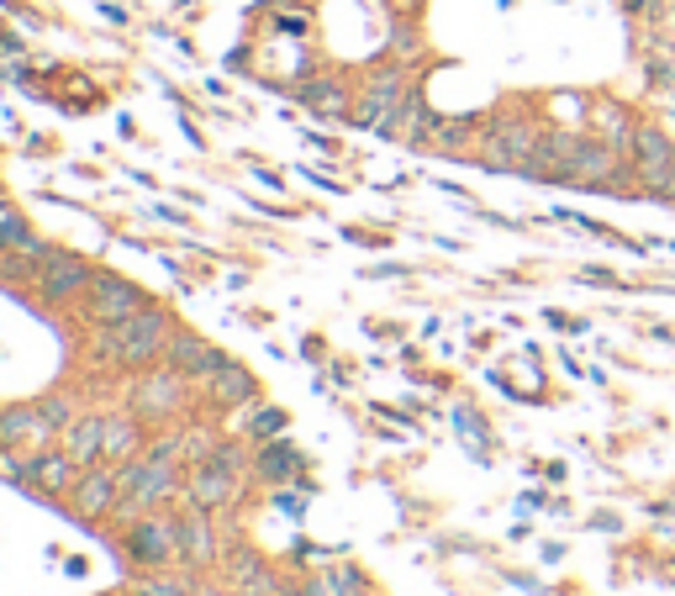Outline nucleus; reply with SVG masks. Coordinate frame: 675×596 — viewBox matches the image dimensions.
Masks as SVG:
<instances>
[{
    "label": "nucleus",
    "instance_id": "1a4fd4ad",
    "mask_svg": "<svg viewBox=\"0 0 675 596\" xmlns=\"http://www.w3.org/2000/svg\"><path fill=\"white\" fill-rule=\"evenodd\" d=\"M407 96H411L407 79H401L396 70L375 74V79L364 85L360 106H354V121H364V127H381V132H386L390 121H396V111H401V100H407Z\"/></svg>",
    "mask_w": 675,
    "mask_h": 596
},
{
    "label": "nucleus",
    "instance_id": "f8f14e48",
    "mask_svg": "<svg viewBox=\"0 0 675 596\" xmlns=\"http://www.w3.org/2000/svg\"><path fill=\"white\" fill-rule=\"evenodd\" d=\"M164 364L169 370H180L185 381H212L222 364H227V354L212 349L206 338H195V333H174L169 338V349H164Z\"/></svg>",
    "mask_w": 675,
    "mask_h": 596
},
{
    "label": "nucleus",
    "instance_id": "6e6552de",
    "mask_svg": "<svg viewBox=\"0 0 675 596\" xmlns=\"http://www.w3.org/2000/svg\"><path fill=\"white\" fill-rule=\"evenodd\" d=\"M143 307H148L143 290L132 286V280H121V275H96V286H90V322L111 328V322L138 317Z\"/></svg>",
    "mask_w": 675,
    "mask_h": 596
},
{
    "label": "nucleus",
    "instance_id": "2eb2a0df",
    "mask_svg": "<svg viewBox=\"0 0 675 596\" xmlns=\"http://www.w3.org/2000/svg\"><path fill=\"white\" fill-rule=\"evenodd\" d=\"M58 449L69 454V459H79L85 470L100 465L106 459V412H79L69 428L58 433Z\"/></svg>",
    "mask_w": 675,
    "mask_h": 596
},
{
    "label": "nucleus",
    "instance_id": "9d476101",
    "mask_svg": "<svg viewBox=\"0 0 675 596\" xmlns=\"http://www.w3.org/2000/svg\"><path fill=\"white\" fill-rule=\"evenodd\" d=\"M180 560H185L191 571L222 565V533H217V523H212V512L191 507V512L180 518Z\"/></svg>",
    "mask_w": 675,
    "mask_h": 596
},
{
    "label": "nucleus",
    "instance_id": "9b49d317",
    "mask_svg": "<svg viewBox=\"0 0 675 596\" xmlns=\"http://www.w3.org/2000/svg\"><path fill=\"white\" fill-rule=\"evenodd\" d=\"M85 286H96V269H90L85 259H74V254L49 248V259H43V269H38L43 301H69V296H79Z\"/></svg>",
    "mask_w": 675,
    "mask_h": 596
},
{
    "label": "nucleus",
    "instance_id": "a211bd4d",
    "mask_svg": "<svg viewBox=\"0 0 675 596\" xmlns=\"http://www.w3.org/2000/svg\"><path fill=\"white\" fill-rule=\"evenodd\" d=\"M143 449H148L143 417H138V412H132V417H127V412H111V417H106V459H111V465H127V459H138Z\"/></svg>",
    "mask_w": 675,
    "mask_h": 596
},
{
    "label": "nucleus",
    "instance_id": "6ab92c4d",
    "mask_svg": "<svg viewBox=\"0 0 675 596\" xmlns=\"http://www.w3.org/2000/svg\"><path fill=\"white\" fill-rule=\"evenodd\" d=\"M79 470H85V465L69 459L64 449H38V476H32V486H43L49 497H69Z\"/></svg>",
    "mask_w": 675,
    "mask_h": 596
},
{
    "label": "nucleus",
    "instance_id": "39448f33",
    "mask_svg": "<svg viewBox=\"0 0 675 596\" xmlns=\"http://www.w3.org/2000/svg\"><path fill=\"white\" fill-rule=\"evenodd\" d=\"M180 406H185V375L169 370V364L132 385V412H138L143 423H164V417H174Z\"/></svg>",
    "mask_w": 675,
    "mask_h": 596
},
{
    "label": "nucleus",
    "instance_id": "f257e3e1",
    "mask_svg": "<svg viewBox=\"0 0 675 596\" xmlns=\"http://www.w3.org/2000/svg\"><path fill=\"white\" fill-rule=\"evenodd\" d=\"M121 470V501L111 507V523H138L143 512H159L174 497H185V476H180V459H153V454H138L117 465Z\"/></svg>",
    "mask_w": 675,
    "mask_h": 596
},
{
    "label": "nucleus",
    "instance_id": "0eeeda50",
    "mask_svg": "<svg viewBox=\"0 0 675 596\" xmlns=\"http://www.w3.org/2000/svg\"><path fill=\"white\" fill-rule=\"evenodd\" d=\"M538 127H528V121H496L491 132H485V164L496 169H528V159L538 153Z\"/></svg>",
    "mask_w": 675,
    "mask_h": 596
},
{
    "label": "nucleus",
    "instance_id": "ddd939ff",
    "mask_svg": "<svg viewBox=\"0 0 675 596\" xmlns=\"http://www.w3.org/2000/svg\"><path fill=\"white\" fill-rule=\"evenodd\" d=\"M58 433L43 423L38 402L32 406H6L0 412V449H49Z\"/></svg>",
    "mask_w": 675,
    "mask_h": 596
},
{
    "label": "nucleus",
    "instance_id": "aec40b11",
    "mask_svg": "<svg viewBox=\"0 0 675 596\" xmlns=\"http://www.w3.org/2000/svg\"><path fill=\"white\" fill-rule=\"evenodd\" d=\"M597 138L602 143H612L618 153H633V138H639V127H633V117H628L623 106H597Z\"/></svg>",
    "mask_w": 675,
    "mask_h": 596
},
{
    "label": "nucleus",
    "instance_id": "5701e85b",
    "mask_svg": "<svg viewBox=\"0 0 675 596\" xmlns=\"http://www.w3.org/2000/svg\"><path fill=\"white\" fill-rule=\"evenodd\" d=\"M301 96H307V106H317V111H328V117H343V111H349V96L338 91L333 79H317V85H307Z\"/></svg>",
    "mask_w": 675,
    "mask_h": 596
},
{
    "label": "nucleus",
    "instance_id": "cd10ccee",
    "mask_svg": "<svg viewBox=\"0 0 675 596\" xmlns=\"http://www.w3.org/2000/svg\"><path fill=\"white\" fill-rule=\"evenodd\" d=\"M212 459H217L222 470H243V465H254V459H248L238 444H217V454H212Z\"/></svg>",
    "mask_w": 675,
    "mask_h": 596
},
{
    "label": "nucleus",
    "instance_id": "a878e982",
    "mask_svg": "<svg viewBox=\"0 0 675 596\" xmlns=\"http://www.w3.org/2000/svg\"><path fill=\"white\" fill-rule=\"evenodd\" d=\"M470 138V121H433L428 127V143H438V148H459Z\"/></svg>",
    "mask_w": 675,
    "mask_h": 596
},
{
    "label": "nucleus",
    "instance_id": "b1692460",
    "mask_svg": "<svg viewBox=\"0 0 675 596\" xmlns=\"http://www.w3.org/2000/svg\"><path fill=\"white\" fill-rule=\"evenodd\" d=\"M212 454H217V438H212V433H206V428L180 433V459H185V465H206Z\"/></svg>",
    "mask_w": 675,
    "mask_h": 596
},
{
    "label": "nucleus",
    "instance_id": "4be33fe9",
    "mask_svg": "<svg viewBox=\"0 0 675 596\" xmlns=\"http://www.w3.org/2000/svg\"><path fill=\"white\" fill-rule=\"evenodd\" d=\"M38 412H43V423H49L53 433H64L74 417H79V402H74V396H64V391H53V396H43V402H38Z\"/></svg>",
    "mask_w": 675,
    "mask_h": 596
},
{
    "label": "nucleus",
    "instance_id": "412c9836",
    "mask_svg": "<svg viewBox=\"0 0 675 596\" xmlns=\"http://www.w3.org/2000/svg\"><path fill=\"white\" fill-rule=\"evenodd\" d=\"M286 433V412L280 406H254L248 417H243V438H254V444H269V438H280Z\"/></svg>",
    "mask_w": 675,
    "mask_h": 596
},
{
    "label": "nucleus",
    "instance_id": "4468645a",
    "mask_svg": "<svg viewBox=\"0 0 675 596\" xmlns=\"http://www.w3.org/2000/svg\"><path fill=\"white\" fill-rule=\"evenodd\" d=\"M671 169H675V143L660 127H639V138H633V174H639V185L654 191Z\"/></svg>",
    "mask_w": 675,
    "mask_h": 596
},
{
    "label": "nucleus",
    "instance_id": "423d86ee",
    "mask_svg": "<svg viewBox=\"0 0 675 596\" xmlns=\"http://www.w3.org/2000/svg\"><path fill=\"white\" fill-rule=\"evenodd\" d=\"M243 491V476L238 470H222L217 459H206V465H191L185 470V501L201 507V512H222V507H233Z\"/></svg>",
    "mask_w": 675,
    "mask_h": 596
},
{
    "label": "nucleus",
    "instance_id": "dca6fc26",
    "mask_svg": "<svg viewBox=\"0 0 675 596\" xmlns=\"http://www.w3.org/2000/svg\"><path fill=\"white\" fill-rule=\"evenodd\" d=\"M259 396V381H254V370H243V364H222L217 375L206 381V402L217 406V412H238V406H254Z\"/></svg>",
    "mask_w": 675,
    "mask_h": 596
},
{
    "label": "nucleus",
    "instance_id": "7c9ffc66",
    "mask_svg": "<svg viewBox=\"0 0 675 596\" xmlns=\"http://www.w3.org/2000/svg\"><path fill=\"white\" fill-rule=\"evenodd\" d=\"M0 206H6V191H0Z\"/></svg>",
    "mask_w": 675,
    "mask_h": 596
},
{
    "label": "nucleus",
    "instance_id": "f3484780",
    "mask_svg": "<svg viewBox=\"0 0 675 596\" xmlns=\"http://www.w3.org/2000/svg\"><path fill=\"white\" fill-rule=\"evenodd\" d=\"M301 465H307V454L296 449V444H286V438H269L265 449L254 454V476L259 480H269V486H286V480H296L301 476Z\"/></svg>",
    "mask_w": 675,
    "mask_h": 596
},
{
    "label": "nucleus",
    "instance_id": "20e7f679",
    "mask_svg": "<svg viewBox=\"0 0 675 596\" xmlns=\"http://www.w3.org/2000/svg\"><path fill=\"white\" fill-rule=\"evenodd\" d=\"M121 501V470L111 465V459H100V465H90V470H79V480H74L69 491V507L79 512V518H111V507Z\"/></svg>",
    "mask_w": 675,
    "mask_h": 596
},
{
    "label": "nucleus",
    "instance_id": "c756f323",
    "mask_svg": "<svg viewBox=\"0 0 675 596\" xmlns=\"http://www.w3.org/2000/svg\"><path fill=\"white\" fill-rule=\"evenodd\" d=\"M623 6H628V11H633V17H639V11H650L654 0H623Z\"/></svg>",
    "mask_w": 675,
    "mask_h": 596
},
{
    "label": "nucleus",
    "instance_id": "393cba45",
    "mask_svg": "<svg viewBox=\"0 0 675 596\" xmlns=\"http://www.w3.org/2000/svg\"><path fill=\"white\" fill-rule=\"evenodd\" d=\"M317 586H322V596H369L360 571H333V575H322Z\"/></svg>",
    "mask_w": 675,
    "mask_h": 596
},
{
    "label": "nucleus",
    "instance_id": "c85d7f7f",
    "mask_svg": "<svg viewBox=\"0 0 675 596\" xmlns=\"http://www.w3.org/2000/svg\"><path fill=\"white\" fill-rule=\"evenodd\" d=\"M148 596H191V592H185V581H153Z\"/></svg>",
    "mask_w": 675,
    "mask_h": 596
},
{
    "label": "nucleus",
    "instance_id": "bb28decb",
    "mask_svg": "<svg viewBox=\"0 0 675 596\" xmlns=\"http://www.w3.org/2000/svg\"><path fill=\"white\" fill-rule=\"evenodd\" d=\"M259 571H265V565H259V554H248V549H238V554L227 560V581H233V586H248Z\"/></svg>",
    "mask_w": 675,
    "mask_h": 596
},
{
    "label": "nucleus",
    "instance_id": "f03ea898",
    "mask_svg": "<svg viewBox=\"0 0 675 596\" xmlns=\"http://www.w3.org/2000/svg\"><path fill=\"white\" fill-rule=\"evenodd\" d=\"M169 338H174V322H169V311L143 307L138 317H127V322H111V328H100L96 354L106 359V364L138 370V364H153V359H164Z\"/></svg>",
    "mask_w": 675,
    "mask_h": 596
},
{
    "label": "nucleus",
    "instance_id": "7ed1b4c3",
    "mask_svg": "<svg viewBox=\"0 0 675 596\" xmlns=\"http://www.w3.org/2000/svg\"><path fill=\"white\" fill-rule=\"evenodd\" d=\"M121 544H127V554H132L138 565L159 571L169 560H180V518H169L164 507H159V512H143L138 523L127 528Z\"/></svg>",
    "mask_w": 675,
    "mask_h": 596
}]
</instances>
